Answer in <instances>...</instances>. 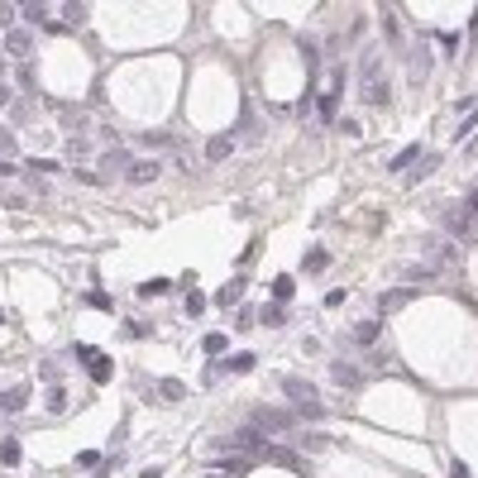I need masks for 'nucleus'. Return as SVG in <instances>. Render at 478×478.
Listing matches in <instances>:
<instances>
[{"instance_id":"obj_1","label":"nucleus","mask_w":478,"mask_h":478,"mask_svg":"<svg viewBox=\"0 0 478 478\" xmlns=\"http://www.w3.org/2000/svg\"><path fill=\"white\" fill-rule=\"evenodd\" d=\"M249 426H254L263 440H278V435H292V430H297V412H292V407L254 402V407H249Z\"/></svg>"},{"instance_id":"obj_2","label":"nucleus","mask_w":478,"mask_h":478,"mask_svg":"<svg viewBox=\"0 0 478 478\" xmlns=\"http://www.w3.org/2000/svg\"><path fill=\"white\" fill-rule=\"evenodd\" d=\"M359 96H364V106H387V96H392V86H387V67H382L378 53H364V63H359Z\"/></svg>"},{"instance_id":"obj_3","label":"nucleus","mask_w":478,"mask_h":478,"mask_svg":"<svg viewBox=\"0 0 478 478\" xmlns=\"http://www.w3.org/2000/svg\"><path fill=\"white\" fill-rule=\"evenodd\" d=\"M278 387H283V397H287V407L292 412H302L306 421H316L320 416V392H316V382H306V378H278Z\"/></svg>"},{"instance_id":"obj_4","label":"nucleus","mask_w":478,"mask_h":478,"mask_svg":"<svg viewBox=\"0 0 478 478\" xmlns=\"http://www.w3.org/2000/svg\"><path fill=\"white\" fill-rule=\"evenodd\" d=\"M0 53H5L10 63H29V58H34V29H24V24L10 29L5 39H0Z\"/></svg>"},{"instance_id":"obj_5","label":"nucleus","mask_w":478,"mask_h":478,"mask_svg":"<svg viewBox=\"0 0 478 478\" xmlns=\"http://www.w3.org/2000/svg\"><path fill=\"white\" fill-rule=\"evenodd\" d=\"M474 225H478V215H469V210H464V201H459V206H449L445 215H440V230H445L449 239H469V235H474Z\"/></svg>"},{"instance_id":"obj_6","label":"nucleus","mask_w":478,"mask_h":478,"mask_svg":"<svg viewBox=\"0 0 478 478\" xmlns=\"http://www.w3.org/2000/svg\"><path fill=\"white\" fill-rule=\"evenodd\" d=\"M330 382H340L345 392H359L368 378H364V368L350 364V359H330Z\"/></svg>"},{"instance_id":"obj_7","label":"nucleus","mask_w":478,"mask_h":478,"mask_svg":"<svg viewBox=\"0 0 478 478\" xmlns=\"http://www.w3.org/2000/svg\"><path fill=\"white\" fill-rule=\"evenodd\" d=\"M258 464H273V469H297V474H302L306 464H302V454H297V449H287V445H263V454H258Z\"/></svg>"},{"instance_id":"obj_8","label":"nucleus","mask_w":478,"mask_h":478,"mask_svg":"<svg viewBox=\"0 0 478 478\" xmlns=\"http://www.w3.org/2000/svg\"><path fill=\"white\" fill-rule=\"evenodd\" d=\"M230 134H235V139H249V143H258V139H263V115H258L254 106H244V115L235 120V129H230Z\"/></svg>"},{"instance_id":"obj_9","label":"nucleus","mask_w":478,"mask_h":478,"mask_svg":"<svg viewBox=\"0 0 478 478\" xmlns=\"http://www.w3.org/2000/svg\"><path fill=\"white\" fill-rule=\"evenodd\" d=\"M416 302V287H392V292H382L378 297V316H397L402 306Z\"/></svg>"},{"instance_id":"obj_10","label":"nucleus","mask_w":478,"mask_h":478,"mask_svg":"<svg viewBox=\"0 0 478 478\" xmlns=\"http://www.w3.org/2000/svg\"><path fill=\"white\" fill-rule=\"evenodd\" d=\"M201 354H206V364H220V359H230V335H225V330L201 335Z\"/></svg>"},{"instance_id":"obj_11","label":"nucleus","mask_w":478,"mask_h":478,"mask_svg":"<svg viewBox=\"0 0 478 478\" xmlns=\"http://www.w3.org/2000/svg\"><path fill=\"white\" fill-rule=\"evenodd\" d=\"M58 125H63L67 139H72V134H86V129H91V115L77 111V106H58Z\"/></svg>"},{"instance_id":"obj_12","label":"nucleus","mask_w":478,"mask_h":478,"mask_svg":"<svg viewBox=\"0 0 478 478\" xmlns=\"http://www.w3.org/2000/svg\"><path fill=\"white\" fill-rule=\"evenodd\" d=\"M158 177H163V163H158V158H139V163L125 173V182H134V187H148V182H158Z\"/></svg>"},{"instance_id":"obj_13","label":"nucleus","mask_w":478,"mask_h":478,"mask_svg":"<svg viewBox=\"0 0 478 478\" xmlns=\"http://www.w3.org/2000/svg\"><path fill=\"white\" fill-rule=\"evenodd\" d=\"M235 148H239L235 134H210V139H206V163L215 168V163H225L230 153H235Z\"/></svg>"},{"instance_id":"obj_14","label":"nucleus","mask_w":478,"mask_h":478,"mask_svg":"<svg viewBox=\"0 0 478 478\" xmlns=\"http://www.w3.org/2000/svg\"><path fill=\"white\" fill-rule=\"evenodd\" d=\"M134 153H129V148H111V153H101V177H111V173H129V168H134Z\"/></svg>"},{"instance_id":"obj_15","label":"nucleus","mask_w":478,"mask_h":478,"mask_svg":"<svg viewBox=\"0 0 478 478\" xmlns=\"http://www.w3.org/2000/svg\"><path fill=\"white\" fill-rule=\"evenodd\" d=\"M258 459H249V454H225V459H210V469L215 474H225V478H239V474H249Z\"/></svg>"},{"instance_id":"obj_16","label":"nucleus","mask_w":478,"mask_h":478,"mask_svg":"<svg viewBox=\"0 0 478 478\" xmlns=\"http://www.w3.org/2000/svg\"><path fill=\"white\" fill-rule=\"evenodd\" d=\"M5 120H10V129H29L34 125V96H15V106L5 111Z\"/></svg>"},{"instance_id":"obj_17","label":"nucleus","mask_w":478,"mask_h":478,"mask_svg":"<svg viewBox=\"0 0 478 478\" xmlns=\"http://www.w3.org/2000/svg\"><path fill=\"white\" fill-rule=\"evenodd\" d=\"M258 368V354L254 350H239V354H230V359H220V373L230 378V373H254Z\"/></svg>"},{"instance_id":"obj_18","label":"nucleus","mask_w":478,"mask_h":478,"mask_svg":"<svg viewBox=\"0 0 478 478\" xmlns=\"http://www.w3.org/2000/svg\"><path fill=\"white\" fill-rule=\"evenodd\" d=\"M10 77H15V86L24 96H39V67H34V63H15V72H10Z\"/></svg>"},{"instance_id":"obj_19","label":"nucleus","mask_w":478,"mask_h":478,"mask_svg":"<svg viewBox=\"0 0 478 478\" xmlns=\"http://www.w3.org/2000/svg\"><path fill=\"white\" fill-rule=\"evenodd\" d=\"M330 268V254H325V249H320V244H311V249H306L302 254V273H311V278H320V273Z\"/></svg>"},{"instance_id":"obj_20","label":"nucleus","mask_w":478,"mask_h":478,"mask_svg":"<svg viewBox=\"0 0 478 478\" xmlns=\"http://www.w3.org/2000/svg\"><path fill=\"white\" fill-rule=\"evenodd\" d=\"M378 330H382L378 320H359V325L350 330V340L359 345V350H373V345H378Z\"/></svg>"},{"instance_id":"obj_21","label":"nucleus","mask_w":478,"mask_h":478,"mask_svg":"<svg viewBox=\"0 0 478 478\" xmlns=\"http://www.w3.org/2000/svg\"><path fill=\"white\" fill-rule=\"evenodd\" d=\"M421 153H426V143H407V148H402L387 168H392V173H407V168H416V163H421Z\"/></svg>"},{"instance_id":"obj_22","label":"nucleus","mask_w":478,"mask_h":478,"mask_svg":"<svg viewBox=\"0 0 478 478\" xmlns=\"http://www.w3.org/2000/svg\"><path fill=\"white\" fill-rule=\"evenodd\" d=\"M19 459H24V445H19L15 435L0 440V469H19Z\"/></svg>"},{"instance_id":"obj_23","label":"nucleus","mask_w":478,"mask_h":478,"mask_svg":"<svg viewBox=\"0 0 478 478\" xmlns=\"http://www.w3.org/2000/svg\"><path fill=\"white\" fill-rule=\"evenodd\" d=\"M258 325H268V330H283V325H287V306L268 302L263 311H258Z\"/></svg>"},{"instance_id":"obj_24","label":"nucleus","mask_w":478,"mask_h":478,"mask_svg":"<svg viewBox=\"0 0 478 478\" xmlns=\"http://www.w3.org/2000/svg\"><path fill=\"white\" fill-rule=\"evenodd\" d=\"M153 397H158V402H182V397H187V387H182L177 378H158V387H153Z\"/></svg>"},{"instance_id":"obj_25","label":"nucleus","mask_w":478,"mask_h":478,"mask_svg":"<svg viewBox=\"0 0 478 478\" xmlns=\"http://www.w3.org/2000/svg\"><path fill=\"white\" fill-rule=\"evenodd\" d=\"M239 297H244V278H230V283L215 292V306H239Z\"/></svg>"},{"instance_id":"obj_26","label":"nucleus","mask_w":478,"mask_h":478,"mask_svg":"<svg viewBox=\"0 0 478 478\" xmlns=\"http://www.w3.org/2000/svg\"><path fill=\"white\" fill-rule=\"evenodd\" d=\"M86 368H91V382H111L115 378V359H111V354H96Z\"/></svg>"},{"instance_id":"obj_27","label":"nucleus","mask_w":478,"mask_h":478,"mask_svg":"<svg viewBox=\"0 0 478 478\" xmlns=\"http://www.w3.org/2000/svg\"><path fill=\"white\" fill-rule=\"evenodd\" d=\"M426 67H430V53H426V44H412V81H416V86L426 81Z\"/></svg>"},{"instance_id":"obj_28","label":"nucleus","mask_w":478,"mask_h":478,"mask_svg":"<svg viewBox=\"0 0 478 478\" xmlns=\"http://www.w3.org/2000/svg\"><path fill=\"white\" fill-rule=\"evenodd\" d=\"M292 297H297V278H287V273H283V278H273V302L287 306Z\"/></svg>"},{"instance_id":"obj_29","label":"nucleus","mask_w":478,"mask_h":478,"mask_svg":"<svg viewBox=\"0 0 478 478\" xmlns=\"http://www.w3.org/2000/svg\"><path fill=\"white\" fill-rule=\"evenodd\" d=\"M19 24H24V29H29V24H48V5L44 0H29V5L19 10Z\"/></svg>"},{"instance_id":"obj_30","label":"nucleus","mask_w":478,"mask_h":478,"mask_svg":"<svg viewBox=\"0 0 478 478\" xmlns=\"http://www.w3.org/2000/svg\"><path fill=\"white\" fill-rule=\"evenodd\" d=\"M316 115H320V125H330L335 115H340V96L320 91V96H316Z\"/></svg>"},{"instance_id":"obj_31","label":"nucleus","mask_w":478,"mask_h":478,"mask_svg":"<svg viewBox=\"0 0 478 478\" xmlns=\"http://www.w3.org/2000/svg\"><path fill=\"white\" fill-rule=\"evenodd\" d=\"M24 402H29V387H5L0 392V412H19Z\"/></svg>"},{"instance_id":"obj_32","label":"nucleus","mask_w":478,"mask_h":478,"mask_svg":"<svg viewBox=\"0 0 478 478\" xmlns=\"http://www.w3.org/2000/svg\"><path fill=\"white\" fill-rule=\"evenodd\" d=\"M67 158L86 163V158H91V139H86V134H72V139H67Z\"/></svg>"},{"instance_id":"obj_33","label":"nucleus","mask_w":478,"mask_h":478,"mask_svg":"<svg viewBox=\"0 0 478 478\" xmlns=\"http://www.w3.org/2000/svg\"><path fill=\"white\" fill-rule=\"evenodd\" d=\"M382 34H387V48H407V39H402V24H397V15H392V10L382 15Z\"/></svg>"},{"instance_id":"obj_34","label":"nucleus","mask_w":478,"mask_h":478,"mask_svg":"<svg viewBox=\"0 0 478 478\" xmlns=\"http://www.w3.org/2000/svg\"><path fill=\"white\" fill-rule=\"evenodd\" d=\"M63 24H67V29L86 24V5H81V0H67V5H63Z\"/></svg>"},{"instance_id":"obj_35","label":"nucleus","mask_w":478,"mask_h":478,"mask_svg":"<svg viewBox=\"0 0 478 478\" xmlns=\"http://www.w3.org/2000/svg\"><path fill=\"white\" fill-rule=\"evenodd\" d=\"M10 29H19V10L10 5V0H0V39H5Z\"/></svg>"},{"instance_id":"obj_36","label":"nucleus","mask_w":478,"mask_h":478,"mask_svg":"<svg viewBox=\"0 0 478 478\" xmlns=\"http://www.w3.org/2000/svg\"><path fill=\"white\" fill-rule=\"evenodd\" d=\"M402 278H407V287H416V283H430L435 268H430V263H412V268H402Z\"/></svg>"},{"instance_id":"obj_37","label":"nucleus","mask_w":478,"mask_h":478,"mask_svg":"<svg viewBox=\"0 0 478 478\" xmlns=\"http://www.w3.org/2000/svg\"><path fill=\"white\" fill-rule=\"evenodd\" d=\"M345 86H350V67L335 63V67H330V96H345Z\"/></svg>"},{"instance_id":"obj_38","label":"nucleus","mask_w":478,"mask_h":478,"mask_svg":"<svg viewBox=\"0 0 478 478\" xmlns=\"http://www.w3.org/2000/svg\"><path fill=\"white\" fill-rule=\"evenodd\" d=\"M48 412H53V416L67 412V387H63V382H53V387H48Z\"/></svg>"},{"instance_id":"obj_39","label":"nucleus","mask_w":478,"mask_h":478,"mask_svg":"<svg viewBox=\"0 0 478 478\" xmlns=\"http://www.w3.org/2000/svg\"><path fill=\"white\" fill-rule=\"evenodd\" d=\"M125 340H153V325L148 320H125Z\"/></svg>"},{"instance_id":"obj_40","label":"nucleus","mask_w":478,"mask_h":478,"mask_svg":"<svg viewBox=\"0 0 478 478\" xmlns=\"http://www.w3.org/2000/svg\"><path fill=\"white\" fill-rule=\"evenodd\" d=\"M206 292H196V287H191V292H187V306H182V311H187V316H201V311H206Z\"/></svg>"},{"instance_id":"obj_41","label":"nucleus","mask_w":478,"mask_h":478,"mask_svg":"<svg viewBox=\"0 0 478 478\" xmlns=\"http://www.w3.org/2000/svg\"><path fill=\"white\" fill-rule=\"evenodd\" d=\"M254 325H258V311L254 306H239L235 311V330H254Z\"/></svg>"},{"instance_id":"obj_42","label":"nucleus","mask_w":478,"mask_h":478,"mask_svg":"<svg viewBox=\"0 0 478 478\" xmlns=\"http://www.w3.org/2000/svg\"><path fill=\"white\" fill-rule=\"evenodd\" d=\"M101 464H106V454H101V449H81V454H77V469H86V474H91V469H101Z\"/></svg>"},{"instance_id":"obj_43","label":"nucleus","mask_w":478,"mask_h":478,"mask_svg":"<svg viewBox=\"0 0 478 478\" xmlns=\"http://www.w3.org/2000/svg\"><path fill=\"white\" fill-rule=\"evenodd\" d=\"M139 143H153V148H168V143H173V148H177V134H168V129H153V134H143Z\"/></svg>"},{"instance_id":"obj_44","label":"nucleus","mask_w":478,"mask_h":478,"mask_svg":"<svg viewBox=\"0 0 478 478\" xmlns=\"http://www.w3.org/2000/svg\"><path fill=\"white\" fill-rule=\"evenodd\" d=\"M86 306H96V311H115V306H111V292H101V287H91V292H86Z\"/></svg>"},{"instance_id":"obj_45","label":"nucleus","mask_w":478,"mask_h":478,"mask_svg":"<svg viewBox=\"0 0 478 478\" xmlns=\"http://www.w3.org/2000/svg\"><path fill=\"white\" fill-rule=\"evenodd\" d=\"M29 168H34L39 177H48V173H63V163H58V158H29Z\"/></svg>"},{"instance_id":"obj_46","label":"nucleus","mask_w":478,"mask_h":478,"mask_svg":"<svg viewBox=\"0 0 478 478\" xmlns=\"http://www.w3.org/2000/svg\"><path fill=\"white\" fill-rule=\"evenodd\" d=\"M440 53H445V58H454V53H459V34H454V29L440 34Z\"/></svg>"},{"instance_id":"obj_47","label":"nucleus","mask_w":478,"mask_h":478,"mask_svg":"<svg viewBox=\"0 0 478 478\" xmlns=\"http://www.w3.org/2000/svg\"><path fill=\"white\" fill-rule=\"evenodd\" d=\"M77 182H81V187H106V177L91 173V168H77Z\"/></svg>"},{"instance_id":"obj_48","label":"nucleus","mask_w":478,"mask_h":478,"mask_svg":"<svg viewBox=\"0 0 478 478\" xmlns=\"http://www.w3.org/2000/svg\"><path fill=\"white\" fill-rule=\"evenodd\" d=\"M163 292H168V278H153V283L139 287V297H163Z\"/></svg>"},{"instance_id":"obj_49","label":"nucleus","mask_w":478,"mask_h":478,"mask_svg":"<svg viewBox=\"0 0 478 478\" xmlns=\"http://www.w3.org/2000/svg\"><path fill=\"white\" fill-rule=\"evenodd\" d=\"M345 297H350V292H345V287H335V292H325V302H320V306L335 311V306H345Z\"/></svg>"},{"instance_id":"obj_50","label":"nucleus","mask_w":478,"mask_h":478,"mask_svg":"<svg viewBox=\"0 0 478 478\" xmlns=\"http://www.w3.org/2000/svg\"><path fill=\"white\" fill-rule=\"evenodd\" d=\"M254 258H258V239H254V244H249V249H244V254H239V278L249 273V263H254Z\"/></svg>"},{"instance_id":"obj_51","label":"nucleus","mask_w":478,"mask_h":478,"mask_svg":"<svg viewBox=\"0 0 478 478\" xmlns=\"http://www.w3.org/2000/svg\"><path fill=\"white\" fill-rule=\"evenodd\" d=\"M15 129H10V125H5V129H0V153H15Z\"/></svg>"},{"instance_id":"obj_52","label":"nucleus","mask_w":478,"mask_h":478,"mask_svg":"<svg viewBox=\"0 0 478 478\" xmlns=\"http://www.w3.org/2000/svg\"><path fill=\"white\" fill-rule=\"evenodd\" d=\"M340 134H345V139H359L364 129H359V120H340Z\"/></svg>"},{"instance_id":"obj_53","label":"nucleus","mask_w":478,"mask_h":478,"mask_svg":"<svg viewBox=\"0 0 478 478\" xmlns=\"http://www.w3.org/2000/svg\"><path fill=\"white\" fill-rule=\"evenodd\" d=\"M10 106H15V91H10V86L0 81V111H10Z\"/></svg>"},{"instance_id":"obj_54","label":"nucleus","mask_w":478,"mask_h":478,"mask_svg":"<svg viewBox=\"0 0 478 478\" xmlns=\"http://www.w3.org/2000/svg\"><path fill=\"white\" fill-rule=\"evenodd\" d=\"M464 210H469V215H478V187H469V196H464Z\"/></svg>"},{"instance_id":"obj_55","label":"nucleus","mask_w":478,"mask_h":478,"mask_svg":"<svg viewBox=\"0 0 478 478\" xmlns=\"http://www.w3.org/2000/svg\"><path fill=\"white\" fill-rule=\"evenodd\" d=\"M449 478H469V464H464V459H454V464H449Z\"/></svg>"},{"instance_id":"obj_56","label":"nucleus","mask_w":478,"mask_h":478,"mask_svg":"<svg viewBox=\"0 0 478 478\" xmlns=\"http://www.w3.org/2000/svg\"><path fill=\"white\" fill-rule=\"evenodd\" d=\"M19 173V163H5V158H0V177H15Z\"/></svg>"},{"instance_id":"obj_57","label":"nucleus","mask_w":478,"mask_h":478,"mask_svg":"<svg viewBox=\"0 0 478 478\" xmlns=\"http://www.w3.org/2000/svg\"><path fill=\"white\" fill-rule=\"evenodd\" d=\"M5 72H15V67H10V58H5V53H0V77H5Z\"/></svg>"},{"instance_id":"obj_58","label":"nucleus","mask_w":478,"mask_h":478,"mask_svg":"<svg viewBox=\"0 0 478 478\" xmlns=\"http://www.w3.org/2000/svg\"><path fill=\"white\" fill-rule=\"evenodd\" d=\"M469 34H474V39H478V10H474V19H469Z\"/></svg>"},{"instance_id":"obj_59","label":"nucleus","mask_w":478,"mask_h":478,"mask_svg":"<svg viewBox=\"0 0 478 478\" xmlns=\"http://www.w3.org/2000/svg\"><path fill=\"white\" fill-rule=\"evenodd\" d=\"M5 320H10V316H5V311H0V325H5Z\"/></svg>"},{"instance_id":"obj_60","label":"nucleus","mask_w":478,"mask_h":478,"mask_svg":"<svg viewBox=\"0 0 478 478\" xmlns=\"http://www.w3.org/2000/svg\"><path fill=\"white\" fill-rule=\"evenodd\" d=\"M206 478H225V474H206Z\"/></svg>"}]
</instances>
